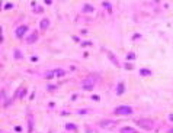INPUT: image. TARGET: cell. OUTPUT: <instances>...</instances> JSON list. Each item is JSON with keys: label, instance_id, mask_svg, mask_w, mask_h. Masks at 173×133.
I'll return each mask as SVG.
<instances>
[{"label": "cell", "instance_id": "277c9868", "mask_svg": "<svg viewBox=\"0 0 173 133\" xmlns=\"http://www.w3.org/2000/svg\"><path fill=\"white\" fill-rule=\"evenodd\" d=\"M115 124H117L115 120H109V119H103L99 122V126L102 129H112V127H115Z\"/></svg>", "mask_w": 173, "mask_h": 133}, {"label": "cell", "instance_id": "44dd1931", "mask_svg": "<svg viewBox=\"0 0 173 133\" xmlns=\"http://www.w3.org/2000/svg\"><path fill=\"white\" fill-rule=\"evenodd\" d=\"M170 133H173V129H172V132H170Z\"/></svg>", "mask_w": 173, "mask_h": 133}, {"label": "cell", "instance_id": "5b68a950", "mask_svg": "<svg viewBox=\"0 0 173 133\" xmlns=\"http://www.w3.org/2000/svg\"><path fill=\"white\" fill-rule=\"evenodd\" d=\"M28 30V26L26 25H22V26H19L17 29H16V36L17 38H22L23 35H25V32Z\"/></svg>", "mask_w": 173, "mask_h": 133}, {"label": "cell", "instance_id": "7a4b0ae2", "mask_svg": "<svg viewBox=\"0 0 173 133\" xmlns=\"http://www.w3.org/2000/svg\"><path fill=\"white\" fill-rule=\"evenodd\" d=\"M95 83H96V77H95V75H90L89 78H86L83 81V88L84 90H92L93 85H95Z\"/></svg>", "mask_w": 173, "mask_h": 133}, {"label": "cell", "instance_id": "7c38bea8", "mask_svg": "<svg viewBox=\"0 0 173 133\" xmlns=\"http://www.w3.org/2000/svg\"><path fill=\"white\" fill-rule=\"evenodd\" d=\"M54 75H55V72H52V71H51V72H47V74H45V77H47V78H52Z\"/></svg>", "mask_w": 173, "mask_h": 133}, {"label": "cell", "instance_id": "3957f363", "mask_svg": "<svg viewBox=\"0 0 173 133\" xmlns=\"http://www.w3.org/2000/svg\"><path fill=\"white\" fill-rule=\"evenodd\" d=\"M115 113L117 114H132V108L129 106H121L115 108Z\"/></svg>", "mask_w": 173, "mask_h": 133}, {"label": "cell", "instance_id": "ba28073f", "mask_svg": "<svg viewBox=\"0 0 173 133\" xmlns=\"http://www.w3.org/2000/svg\"><path fill=\"white\" fill-rule=\"evenodd\" d=\"M50 26V20H48V19H42V20H41V29H47Z\"/></svg>", "mask_w": 173, "mask_h": 133}, {"label": "cell", "instance_id": "30bf717a", "mask_svg": "<svg viewBox=\"0 0 173 133\" xmlns=\"http://www.w3.org/2000/svg\"><path fill=\"white\" fill-rule=\"evenodd\" d=\"M83 10H84V12H93V7H92L90 5H84V7H83Z\"/></svg>", "mask_w": 173, "mask_h": 133}, {"label": "cell", "instance_id": "5bb4252c", "mask_svg": "<svg viewBox=\"0 0 173 133\" xmlns=\"http://www.w3.org/2000/svg\"><path fill=\"white\" fill-rule=\"evenodd\" d=\"M109 56H111V59H112V62H113V64H117V65H118V61H117V59H115V56H113V55H112V54H111V52H109Z\"/></svg>", "mask_w": 173, "mask_h": 133}, {"label": "cell", "instance_id": "6da1fadb", "mask_svg": "<svg viewBox=\"0 0 173 133\" xmlns=\"http://www.w3.org/2000/svg\"><path fill=\"white\" fill-rule=\"evenodd\" d=\"M137 124L141 127V129H145V130H153L154 127V123L148 119H141V120H137Z\"/></svg>", "mask_w": 173, "mask_h": 133}, {"label": "cell", "instance_id": "8992f818", "mask_svg": "<svg viewBox=\"0 0 173 133\" xmlns=\"http://www.w3.org/2000/svg\"><path fill=\"white\" fill-rule=\"evenodd\" d=\"M36 39H38V33H36V32H33V33L28 38V39H26V42H28V44H33Z\"/></svg>", "mask_w": 173, "mask_h": 133}, {"label": "cell", "instance_id": "9a60e30c", "mask_svg": "<svg viewBox=\"0 0 173 133\" xmlns=\"http://www.w3.org/2000/svg\"><path fill=\"white\" fill-rule=\"evenodd\" d=\"M134 56H135L134 54H128V56H127V58H128V61H132V59H134Z\"/></svg>", "mask_w": 173, "mask_h": 133}, {"label": "cell", "instance_id": "d6986e66", "mask_svg": "<svg viewBox=\"0 0 173 133\" xmlns=\"http://www.w3.org/2000/svg\"><path fill=\"white\" fill-rule=\"evenodd\" d=\"M103 6H105V7H109V9H111V5H108L106 2H103Z\"/></svg>", "mask_w": 173, "mask_h": 133}, {"label": "cell", "instance_id": "ffe728a7", "mask_svg": "<svg viewBox=\"0 0 173 133\" xmlns=\"http://www.w3.org/2000/svg\"><path fill=\"white\" fill-rule=\"evenodd\" d=\"M169 119H170V120H173V114H170V116H169Z\"/></svg>", "mask_w": 173, "mask_h": 133}, {"label": "cell", "instance_id": "e0dca14e", "mask_svg": "<svg viewBox=\"0 0 173 133\" xmlns=\"http://www.w3.org/2000/svg\"><path fill=\"white\" fill-rule=\"evenodd\" d=\"M15 56H16V58H21V52H19V51H15Z\"/></svg>", "mask_w": 173, "mask_h": 133}, {"label": "cell", "instance_id": "52a82bcc", "mask_svg": "<svg viewBox=\"0 0 173 133\" xmlns=\"http://www.w3.org/2000/svg\"><path fill=\"white\" fill-rule=\"evenodd\" d=\"M119 133H137L135 129H132V127H122L119 130Z\"/></svg>", "mask_w": 173, "mask_h": 133}, {"label": "cell", "instance_id": "8fae6325", "mask_svg": "<svg viewBox=\"0 0 173 133\" xmlns=\"http://www.w3.org/2000/svg\"><path fill=\"white\" fill-rule=\"evenodd\" d=\"M68 130H74L76 129V124H71V123H67V126H66Z\"/></svg>", "mask_w": 173, "mask_h": 133}, {"label": "cell", "instance_id": "2e32d148", "mask_svg": "<svg viewBox=\"0 0 173 133\" xmlns=\"http://www.w3.org/2000/svg\"><path fill=\"white\" fill-rule=\"evenodd\" d=\"M57 75H60V77H61V75H64V71L63 69H57V72H55Z\"/></svg>", "mask_w": 173, "mask_h": 133}, {"label": "cell", "instance_id": "9c48e42d", "mask_svg": "<svg viewBox=\"0 0 173 133\" xmlns=\"http://www.w3.org/2000/svg\"><path fill=\"white\" fill-rule=\"evenodd\" d=\"M124 90H125L124 83H119V84H118V94H122V93H124Z\"/></svg>", "mask_w": 173, "mask_h": 133}, {"label": "cell", "instance_id": "ac0fdd59", "mask_svg": "<svg viewBox=\"0 0 173 133\" xmlns=\"http://www.w3.org/2000/svg\"><path fill=\"white\" fill-rule=\"evenodd\" d=\"M31 61H32V62H36V61H38V58H36V56H32Z\"/></svg>", "mask_w": 173, "mask_h": 133}, {"label": "cell", "instance_id": "4fadbf2b", "mask_svg": "<svg viewBox=\"0 0 173 133\" xmlns=\"http://www.w3.org/2000/svg\"><path fill=\"white\" fill-rule=\"evenodd\" d=\"M148 74H151L150 69H141V75H148Z\"/></svg>", "mask_w": 173, "mask_h": 133}]
</instances>
